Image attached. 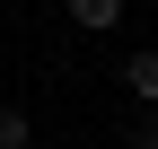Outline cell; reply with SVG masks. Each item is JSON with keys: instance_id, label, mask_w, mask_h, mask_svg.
<instances>
[{"instance_id": "6da1fadb", "label": "cell", "mask_w": 158, "mask_h": 149, "mask_svg": "<svg viewBox=\"0 0 158 149\" xmlns=\"http://www.w3.org/2000/svg\"><path fill=\"white\" fill-rule=\"evenodd\" d=\"M62 9H70V26H88V35L123 26V0H62Z\"/></svg>"}, {"instance_id": "7a4b0ae2", "label": "cell", "mask_w": 158, "mask_h": 149, "mask_svg": "<svg viewBox=\"0 0 158 149\" xmlns=\"http://www.w3.org/2000/svg\"><path fill=\"white\" fill-rule=\"evenodd\" d=\"M123 88L141 105H158V53H123Z\"/></svg>"}, {"instance_id": "3957f363", "label": "cell", "mask_w": 158, "mask_h": 149, "mask_svg": "<svg viewBox=\"0 0 158 149\" xmlns=\"http://www.w3.org/2000/svg\"><path fill=\"white\" fill-rule=\"evenodd\" d=\"M0 149H27V114L18 105H0Z\"/></svg>"}, {"instance_id": "277c9868", "label": "cell", "mask_w": 158, "mask_h": 149, "mask_svg": "<svg viewBox=\"0 0 158 149\" xmlns=\"http://www.w3.org/2000/svg\"><path fill=\"white\" fill-rule=\"evenodd\" d=\"M123 149H158V105H149L141 123H132V140H123Z\"/></svg>"}]
</instances>
